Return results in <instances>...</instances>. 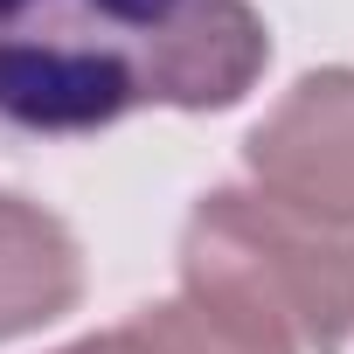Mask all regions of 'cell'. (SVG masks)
<instances>
[{
  "mask_svg": "<svg viewBox=\"0 0 354 354\" xmlns=\"http://www.w3.org/2000/svg\"><path fill=\"white\" fill-rule=\"evenodd\" d=\"M257 188L354 230V70H319L285 91V104L243 146Z\"/></svg>",
  "mask_w": 354,
  "mask_h": 354,
  "instance_id": "3",
  "label": "cell"
},
{
  "mask_svg": "<svg viewBox=\"0 0 354 354\" xmlns=\"http://www.w3.org/2000/svg\"><path fill=\"white\" fill-rule=\"evenodd\" d=\"M77 299H84L77 236L49 209H35L21 195H0V340L63 319Z\"/></svg>",
  "mask_w": 354,
  "mask_h": 354,
  "instance_id": "4",
  "label": "cell"
},
{
  "mask_svg": "<svg viewBox=\"0 0 354 354\" xmlns=\"http://www.w3.org/2000/svg\"><path fill=\"white\" fill-rule=\"evenodd\" d=\"M181 292L257 319L292 354H340L354 333V230L264 188H223L181 230Z\"/></svg>",
  "mask_w": 354,
  "mask_h": 354,
  "instance_id": "2",
  "label": "cell"
},
{
  "mask_svg": "<svg viewBox=\"0 0 354 354\" xmlns=\"http://www.w3.org/2000/svg\"><path fill=\"white\" fill-rule=\"evenodd\" d=\"M63 354H104V333H97V340H77V347H63Z\"/></svg>",
  "mask_w": 354,
  "mask_h": 354,
  "instance_id": "6",
  "label": "cell"
},
{
  "mask_svg": "<svg viewBox=\"0 0 354 354\" xmlns=\"http://www.w3.org/2000/svg\"><path fill=\"white\" fill-rule=\"evenodd\" d=\"M104 354H292L278 333H264L243 313H223L195 292L132 313L118 333H104Z\"/></svg>",
  "mask_w": 354,
  "mask_h": 354,
  "instance_id": "5",
  "label": "cell"
},
{
  "mask_svg": "<svg viewBox=\"0 0 354 354\" xmlns=\"http://www.w3.org/2000/svg\"><path fill=\"white\" fill-rule=\"evenodd\" d=\"M271 63L250 0H0V146L223 111Z\"/></svg>",
  "mask_w": 354,
  "mask_h": 354,
  "instance_id": "1",
  "label": "cell"
}]
</instances>
